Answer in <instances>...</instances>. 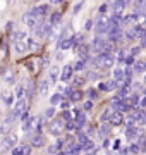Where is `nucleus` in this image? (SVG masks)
Wrapping results in <instances>:
<instances>
[{
	"label": "nucleus",
	"instance_id": "nucleus-37",
	"mask_svg": "<svg viewBox=\"0 0 146 155\" xmlns=\"http://www.w3.org/2000/svg\"><path fill=\"white\" fill-rule=\"evenodd\" d=\"M53 114H55V109H53V107H50V109L45 112V116H46V117H52Z\"/></svg>",
	"mask_w": 146,
	"mask_h": 155
},
{
	"label": "nucleus",
	"instance_id": "nucleus-44",
	"mask_svg": "<svg viewBox=\"0 0 146 155\" xmlns=\"http://www.w3.org/2000/svg\"><path fill=\"white\" fill-rule=\"evenodd\" d=\"M113 148H115V150H120V141H119V140L113 143Z\"/></svg>",
	"mask_w": 146,
	"mask_h": 155
},
{
	"label": "nucleus",
	"instance_id": "nucleus-3",
	"mask_svg": "<svg viewBox=\"0 0 146 155\" xmlns=\"http://www.w3.org/2000/svg\"><path fill=\"white\" fill-rule=\"evenodd\" d=\"M50 31H52V22H38L34 26V33L38 35V36H41V38L48 36Z\"/></svg>",
	"mask_w": 146,
	"mask_h": 155
},
{
	"label": "nucleus",
	"instance_id": "nucleus-35",
	"mask_svg": "<svg viewBox=\"0 0 146 155\" xmlns=\"http://www.w3.org/2000/svg\"><path fill=\"white\" fill-rule=\"evenodd\" d=\"M60 107L65 110V109H69L71 107V104H69V100H60Z\"/></svg>",
	"mask_w": 146,
	"mask_h": 155
},
{
	"label": "nucleus",
	"instance_id": "nucleus-19",
	"mask_svg": "<svg viewBox=\"0 0 146 155\" xmlns=\"http://www.w3.org/2000/svg\"><path fill=\"white\" fill-rule=\"evenodd\" d=\"M48 86H50V81H48V79L41 81V84H40V95H46L48 93Z\"/></svg>",
	"mask_w": 146,
	"mask_h": 155
},
{
	"label": "nucleus",
	"instance_id": "nucleus-20",
	"mask_svg": "<svg viewBox=\"0 0 146 155\" xmlns=\"http://www.w3.org/2000/svg\"><path fill=\"white\" fill-rule=\"evenodd\" d=\"M24 38H26V33L24 31H14L12 33V40L14 41H23Z\"/></svg>",
	"mask_w": 146,
	"mask_h": 155
},
{
	"label": "nucleus",
	"instance_id": "nucleus-38",
	"mask_svg": "<svg viewBox=\"0 0 146 155\" xmlns=\"http://www.w3.org/2000/svg\"><path fill=\"white\" fill-rule=\"evenodd\" d=\"M59 150H60V148H59L57 145H52L50 148H48V152H50V153H55V152H59Z\"/></svg>",
	"mask_w": 146,
	"mask_h": 155
},
{
	"label": "nucleus",
	"instance_id": "nucleus-46",
	"mask_svg": "<svg viewBox=\"0 0 146 155\" xmlns=\"http://www.w3.org/2000/svg\"><path fill=\"white\" fill-rule=\"evenodd\" d=\"M5 102L11 105V102H12V97H11V95H7V97H5Z\"/></svg>",
	"mask_w": 146,
	"mask_h": 155
},
{
	"label": "nucleus",
	"instance_id": "nucleus-17",
	"mask_svg": "<svg viewBox=\"0 0 146 155\" xmlns=\"http://www.w3.org/2000/svg\"><path fill=\"white\" fill-rule=\"evenodd\" d=\"M45 145V140H43V136L40 133H36V136L33 138V147H36V148H40V147H43Z\"/></svg>",
	"mask_w": 146,
	"mask_h": 155
},
{
	"label": "nucleus",
	"instance_id": "nucleus-13",
	"mask_svg": "<svg viewBox=\"0 0 146 155\" xmlns=\"http://www.w3.org/2000/svg\"><path fill=\"white\" fill-rule=\"evenodd\" d=\"M48 11H50V7H48V5H40V7H34L31 12H33V14H36V16L40 17V16H46V14H48Z\"/></svg>",
	"mask_w": 146,
	"mask_h": 155
},
{
	"label": "nucleus",
	"instance_id": "nucleus-16",
	"mask_svg": "<svg viewBox=\"0 0 146 155\" xmlns=\"http://www.w3.org/2000/svg\"><path fill=\"white\" fill-rule=\"evenodd\" d=\"M72 43H74V38H72V36H69V38H65V40H62V41H60V48L62 50H67V48L72 47Z\"/></svg>",
	"mask_w": 146,
	"mask_h": 155
},
{
	"label": "nucleus",
	"instance_id": "nucleus-26",
	"mask_svg": "<svg viewBox=\"0 0 146 155\" xmlns=\"http://www.w3.org/2000/svg\"><path fill=\"white\" fill-rule=\"evenodd\" d=\"M134 69H136L138 72H143V71L146 69V62H138V64L134 66Z\"/></svg>",
	"mask_w": 146,
	"mask_h": 155
},
{
	"label": "nucleus",
	"instance_id": "nucleus-36",
	"mask_svg": "<svg viewBox=\"0 0 146 155\" xmlns=\"http://www.w3.org/2000/svg\"><path fill=\"white\" fill-rule=\"evenodd\" d=\"M91 109H93V100L90 98V100L84 104V110H91Z\"/></svg>",
	"mask_w": 146,
	"mask_h": 155
},
{
	"label": "nucleus",
	"instance_id": "nucleus-11",
	"mask_svg": "<svg viewBox=\"0 0 146 155\" xmlns=\"http://www.w3.org/2000/svg\"><path fill=\"white\" fill-rule=\"evenodd\" d=\"M59 74H60V71H59V67L57 66H53L50 69V74H48V81H50V84H53L59 79Z\"/></svg>",
	"mask_w": 146,
	"mask_h": 155
},
{
	"label": "nucleus",
	"instance_id": "nucleus-43",
	"mask_svg": "<svg viewBox=\"0 0 146 155\" xmlns=\"http://www.w3.org/2000/svg\"><path fill=\"white\" fill-rule=\"evenodd\" d=\"M76 127H78V126H76V124H72V122H69V124H67V129H71V131H72V129H76Z\"/></svg>",
	"mask_w": 146,
	"mask_h": 155
},
{
	"label": "nucleus",
	"instance_id": "nucleus-30",
	"mask_svg": "<svg viewBox=\"0 0 146 155\" xmlns=\"http://www.w3.org/2000/svg\"><path fill=\"white\" fill-rule=\"evenodd\" d=\"M24 95H26V88H24V86H19V88H17V97L23 98Z\"/></svg>",
	"mask_w": 146,
	"mask_h": 155
},
{
	"label": "nucleus",
	"instance_id": "nucleus-4",
	"mask_svg": "<svg viewBox=\"0 0 146 155\" xmlns=\"http://www.w3.org/2000/svg\"><path fill=\"white\" fill-rule=\"evenodd\" d=\"M107 41L108 40L101 38V36H96L93 40V48H95V52H105L107 50Z\"/></svg>",
	"mask_w": 146,
	"mask_h": 155
},
{
	"label": "nucleus",
	"instance_id": "nucleus-9",
	"mask_svg": "<svg viewBox=\"0 0 146 155\" xmlns=\"http://www.w3.org/2000/svg\"><path fill=\"white\" fill-rule=\"evenodd\" d=\"M64 152H65V153H79V152H83V145L79 143V141L78 143H71Z\"/></svg>",
	"mask_w": 146,
	"mask_h": 155
},
{
	"label": "nucleus",
	"instance_id": "nucleus-31",
	"mask_svg": "<svg viewBox=\"0 0 146 155\" xmlns=\"http://www.w3.org/2000/svg\"><path fill=\"white\" fill-rule=\"evenodd\" d=\"M71 117H72V116H71V112H69L67 109H65V112L62 114V119H64L65 122H69V121H71Z\"/></svg>",
	"mask_w": 146,
	"mask_h": 155
},
{
	"label": "nucleus",
	"instance_id": "nucleus-24",
	"mask_svg": "<svg viewBox=\"0 0 146 155\" xmlns=\"http://www.w3.org/2000/svg\"><path fill=\"white\" fill-rule=\"evenodd\" d=\"M14 43H16V52L21 54V52L26 50V43H24V40H23V41H14Z\"/></svg>",
	"mask_w": 146,
	"mask_h": 155
},
{
	"label": "nucleus",
	"instance_id": "nucleus-14",
	"mask_svg": "<svg viewBox=\"0 0 146 155\" xmlns=\"http://www.w3.org/2000/svg\"><path fill=\"white\" fill-rule=\"evenodd\" d=\"M113 79H115L117 83H122L124 79H125V72H124L122 69H115V71H113Z\"/></svg>",
	"mask_w": 146,
	"mask_h": 155
},
{
	"label": "nucleus",
	"instance_id": "nucleus-41",
	"mask_svg": "<svg viewBox=\"0 0 146 155\" xmlns=\"http://www.w3.org/2000/svg\"><path fill=\"white\" fill-rule=\"evenodd\" d=\"M12 153H16V155L23 153V147H17V148H14V150H12Z\"/></svg>",
	"mask_w": 146,
	"mask_h": 155
},
{
	"label": "nucleus",
	"instance_id": "nucleus-5",
	"mask_svg": "<svg viewBox=\"0 0 146 155\" xmlns=\"http://www.w3.org/2000/svg\"><path fill=\"white\" fill-rule=\"evenodd\" d=\"M95 29H96V33H98V35L107 33L108 29H110V21H108V19H100V21L96 22Z\"/></svg>",
	"mask_w": 146,
	"mask_h": 155
},
{
	"label": "nucleus",
	"instance_id": "nucleus-12",
	"mask_svg": "<svg viewBox=\"0 0 146 155\" xmlns=\"http://www.w3.org/2000/svg\"><path fill=\"white\" fill-rule=\"evenodd\" d=\"M72 67L71 66H65L64 67V71H62V74H60V79L62 81H69V79H71V78H72Z\"/></svg>",
	"mask_w": 146,
	"mask_h": 155
},
{
	"label": "nucleus",
	"instance_id": "nucleus-40",
	"mask_svg": "<svg viewBox=\"0 0 146 155\" xmlns=\"http://www.w3.org/2000/svg\"><path fill=\"white\" fill-rule=\"evenodd\" d=\"M139 47H136V48H132V50H131V55H132V57H134V55H138V54H139Z\"/></svg>",
	"mask_w": 146,
	"mask_h": 155
},
{
	"label": "nucleus",
	"instance_id": "nucleus-27",
	"mask_svg": "<svg viewBox=\"0 0 146 155\" xmlns=\"http://www.w3.org/2000/svg\"><path fill=\"white\" fill-rule=\"evenodd\" d=\"M136 21L143 26V24H146V16H144V14H136Z\"/></svg>",
	"mask_w": 146,
	"mask_h": 155
},
{
	"label": "nucleus",
	"instance_id": "nucleus-34",
	"mask_svg": "<svg viewBox=\"0 0 146 155\" xmlns=\"http://www.w3.org/2000/svg\"><path fill=\"white\" fill-rule=\"evenodd\" d=\"M60 100H62L60 95H53V97H52V104H53V105H57V104H59Z\"/></svg>",
	"mask_w": 146,
	"mask_h": 155
},
{
	"label": "nucleus",
	"instance_id": "nucleus-47",
	"mask_svg": "<svg viewBox=\"0 0 146 155\" xmlns=\"http://www.w3.org/2000/svg\"><path fill=\"white\" fill-rule=\"evenodd\" d=\"M91 26H93V22H91V21H86V29H90Z\"/></svg>",
	"mask_w": 146,
	"mask_h": 155
},
{
	"label": "nucleus",
	"instance_id": "nucleus-22",
	"mask_svg": "<svg viewBox=\"0 0 146 155\" xmlns=\"http://www.w3.org/2000/svg\"><path fill=\"white\" fill-rule=\"evenodd\" d=\"M125 134H127V136H136V134H139V129H136V127L132 126V122H129V127H127Z\"/></svg>",
	"mask_w": 146,
	"mask_h": 155
},
{
	"label": "nucleus",
	"instance_id": "nucleus-1",
	"mask_svg": "<svg viewBox=\"0 0 146 155\" xmlns=\"http://www.w3.org/2000/svg\"><path fill=\"white\" fill-rule=\"evenodd\" d=\"M113 62H115V59H113L108 52H101L100 55H98V59H96V64H98V67H101V69H108V67H112Z\"/></svg>",
	"mask_w": 146,
	"mask_h": 155
},
{
	"label": "nucleus",
	"instance_id": "nucleus-7",
	"mask_svg": "<svg viewBox=\"0 0 146 155\" xmlns=\"http://www.w3.org/2000/svg\"><path fill=\"white\" fill-rule=\"evenodd\" d=\"M16 143H17L16 133H7V134H5V140H4V147H7V148H12V147H16Z\"/></svg>",
	"mask_w": 146,
	"mask_h": 155
},
{
	"label": "nucleus",
	"instance_id": "nucleus-6",
	"mask_svg": "<svg viewBox=\"0 0 146 155\" xmlns=\"http://www.w3.org/2000/svg\"><path fill=\"white\" fill-rule=\"evenodd\" d=\"M26 112V100H19L16 104V109H14V117H23V114Z\"/></svg>",
	"mask_w": 146,
	"mask_h": 155
},
{
	"label": "nucleus",
	"instance_id": "nucleus-39",
	"mask_svg": "<svg viewBox=\"0 0 146 155\" xmlns=\"http://www.w3.org/2000/svg\"><path fill=\"white\" fill-rule=\"evenodd\" d=\"M125 64H127V66H132V64H134V57L132 55L127 57V59H125Z\"/></svg>",
	"mask_w": 146,
	"mask_h": 155
},
{
	"label": "nucleus",
	"instance_id": "nucleus-18",
	"mask_svg": "<svg viewBox=\"0 0 146 155\" xmlns=\"http://www.w3.org/2000/svg\"><path fill=\"white\" fill-rule=\"evenodd\" d=\"M125 7V0H115L113 2V11L115 12H122Z\"/></svg>",
	"mask_w": 146,
	"mask_h": 155
},
{
	"label": "nucleus",
	"instance_id": "nucleus-45",
	"mask_svg": "<svg viewBox=\"0 0 146 155\" xmlns=\"http://www.w3.org/2000/svg\"><path fill=\"white\" fill-rule=\"evenodd\" d=\"M79 11H81V4H78V5L74 7V14H78Z\"/></svg>",
	"mask_w": 146,
	"mask_h": 155
},
{
	"label": "nucleus",
	"instance_id": "nucleus-10",
	"mask_svg": "<svg viewBox=\"0 0 146 155\" xmlns=\"http://www.w3.org/2000/svg\"><path fill=\"white\" fill-rule=\"evenodd\" d=\"M108 121L112 122V126H119V124H122V122H124V117H122V114H120V112H113Z\"/></svg>",
	"mask_w": 146,
	"mask_h": 155
},
{
	"label": "nucleus",
	"instance_id": "nucleus-29",
	"mask_svg": "<svg viewBox=\"0 0 146 155\" xmlns=\"http://www.w3.org/2000/svg\"><path fill=\"white\" fill-rule=\"evenodd\" d=\"M71 98L72 100H81L83 98V93H81V91H72V93H71Z\"/></svg>",
	"mask_w": 146,
	"mask_h": 155
},
{
	"label": "nucleus",
	"instance_id": "nucleus-23",
	"mask_svg": "<svg viewBox=\"0 0 146 155\" xmlns=\"http://www.w3.org/2000/svg\"><path fill=\"white\" fill-rule=\"evenodd\" d=\"M60 14H59V12H53V14H52L50 16V22H52V26H55V24H59V22H60Z\"/></svg>",
	"mask_w": 146,
	"mask_h": 155
},
{
	"label": "nucleus",
	"instance_id": "nucleus-2",
	"mask_svg": "<svg viewBox=\"0 0 146 155\" xmlns=\"http://www.w3.org/2000/svg\"><path fill=\"white\" fill-rule=\"evenodd\" d=\"M64 131H65V121L64 119H55V121L50 122V133L53 136H60V134H64Z\"/></svg>",
	"mask_w": 146,
	"mask_h": 155
},
{
	"label": "nucleus",
	"instance_id": "nucleus-21",
	"mask_svg": "<svg viewBox=\"0 0 146 155\" xmlns=\"http://www.w3.org/2000/svg\"><path fill=\"white\" fill-rule=\"evenodd\" d=\"M93 150H95V143L91 140H86L83 143V152H93Z\"/></svg>",
	"mask_w": 146,
	"mask_h": 155
},
{
	"label": "nucleus",
	"instance_id": "nucleus-48",
	"mask_svg": "<svg viewBox=\"0 0 146 155\" xmlns=\"http://www.w3.org/2000/svg\"><path fill=\"white\" fill-rule=\"evenodd\" d=\"M100 12H107V4H105V5H101V7H100Z\"/></svg>",
	"mask_w": 146,
	"mask_h": 155
},
{
	"label": "nucleus",
	"instance_id": "nucleus-49",
	"mask_svg": "<svg viewBox=\"0 0 146 155\" xmlns=\"http://www.w3.org/2000/svg\"><path fill=\"white\" fill-rule=\"evenodd\" d=\"M144 93H146V91H144Z\"/></svg>",
	"mask_w": 146,
	"mask_h": 155
},
{
	"label": "nucleus",
	"instance_id": "nucleus-15",
	"mask_svg": "<svg viewBox=\"0 0 146 155\" xmlns=\"http://www.w3.org/2000/svg\"><path fill=\"white\" fill-rule=\"evenodd\" d=\"M110 129H112V122L108 121L107 124H101V127H100V136H107L108 133H110Z\"/></svg>",
	"mask_w": 146,
	"mask_h": 155
},
{
	"label": "nucleus",
	"instance_id": "nucleus-8",
	"mask_svg": "<svg viewBox=\"0 0 146 155\" xmlns=\"http://www.w3.org/2000/svg\"><path fill=\"white\" fill-rule=\"evenodd\" d=\"M24 22L28 24L29 28H34V26L38 24V16H36V14H33V12H29V14H26V16H24Z\"/></svg>",
	"mask_w": 146,
	"mask_h": 155
},
{
	"label": "nucleus",
	"instance_id": "nucleus-28",
	"mask_svg": "<svg viewBox=\"0 0 146 155\" xmlns=\"http://www.w3.org/2000/svg\"><path fill=\"white\" fill-rule=\"evenodd\" d=\"M74 71H81V69H84V61H79V62H76V66L72 67Z\"/></svg>",
	"mask_w": 146,
	"mask_h": 155
},
{
	"label": "nucleus",
	"instance_id": "nucleus-33",
	"mask_svg": "<svg viewBox=\"0 0 146 155\" xmlns=\"http://www.w3.org/2000/svg\"><path fill=\"white\" fill-rule=\"evenodd\" d=\"M86 140H88V136H86V134H83V133H79V134H78V141H79L81 145L84 143Z\"/></svg>",
	"mask_w": 146,
	"mask_h": 155
},
{
	"label": "nucleus",
	"instance_id": "nucleus-25",
	"mask_svg": "<svg viewBox=\"0 0 146 155\" xmlns=\"http://www.w3.org/2000/svg\"><path fill=\"white\" fill-rule=\"evenodd\" d=\"M129 152H131V153H139V152H141L139 145H138V143H132V145L129 147Z\"/></svg>",
	"mask_w": 146,
	"mask_h": 155
},
{
	"label": "nucleus",
	"instance_id": "nucleus-42",
	"mask_svg": "<svg viewBox=\"0 0 146 155\" xmlns=\"http://www.w3.org/2000/svg\"><path fill=\"white\" fill-rule=\"evenodd\" d=\"M139 107H141V109H146V97L139 100Z\"/></svg>",
	"mask_w": 146,
	"mask_h": 155
},
{
	"label": "nucleus",
	"instance_id": "nucleus-32",
	"mask_svg": "<svg viewBox=\"0 0 146 155\" xmlns=\"http://www.w3.org/2000/svg\"><path fill=\"white\" fill-rule=\"evenodd\" d=\"M88 97H90L91 100L96 98V97H98V91H96V90H88Z\"/></svg>",
	"mask_w": 146,
	"mask_h": 155
}]
</instances>
